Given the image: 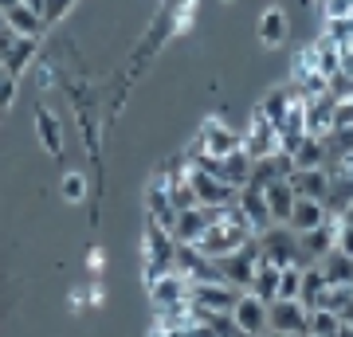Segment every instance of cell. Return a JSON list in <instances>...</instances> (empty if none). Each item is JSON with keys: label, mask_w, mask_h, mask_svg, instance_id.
I'll return each instance as SVG.
<instances>
[{"label": "cell", "mask_w": 353, "mask_h": 337, "mask_svg": "<svg viewBox=\"0 0 353 337\" xmlns=\"http://www.w3.org/2000/svg\"><path fill=\"white\" fill-rule=\"evenodd\" d=\"M173 247L176 239L169 227L153 224V220H145V236H141V259H145V278L161 275V271H169L173 267Z\"/></svg>", "instance_id": "cell-2"}, {"label": "cell", "mask_w": 353, "mask_h": 337, "mask_svg": "<svg viewBox=\"0 0 353 337\" xmlns=\"http://www.w3.org/2000/svg\"><path fill=\"white\" fill-rule=\"evenodd\" d=\"M32 71H36V83H39V90L55 87V67H51V63H36Z\"/></svg>", "instance_id": "cell-36"}, {"label": "cell", "mask_w": 353, "mask_h": 337, "mask_svg": "<svg viewBox=\"0 0 353 337\" xmlns=\"http://www.w3.org/2000/svg\"><path fill=\"white\" fill-rule=\"evenodd\" d=\"M36 55H39V36H20L12 43V48L4 51V59H0V67L8 71V75H24V71H32L36 67Z\"/></svg>", "instance_id": "cell-18"}, {"label": "cell", "mask_w": 353, "mask_h": 337, "mask_svg": "<svg viewBox=\"0 0 353 337\" xmlns=\"http://www.w3.org/2000/svg\"><path fill=\"white\" fill-rule=\"evenodd\" d=\"M350 48H353V16H350Z\"/></svg>", "instance_id": "cell-44"}, {"label": "cell", "mask_w": 353, "mask_h": 337, "mask_svg": "<svg viewBox=\"0 0 353 337\" xmlns=\"http://www.w3.org/2000/svg\"><path fill=\"white\" fill-rule=\"evenodd\" d=\"M330 192H326V212L341 216L353 204V161H330Z\"/></svg>", "instance_id": "cell-11"}, {"label": "cell", "mask_w": 353, "mask_h": 337, "mask_svg": "<svg viewBox=\"0 0 353 337\" xmlns=\"http://www.w3.org/2000/svg\"><path fill=\"white\" fill-rule=\"evenodd\" d=\"M248 239H255V232H252V224H248V216L240 212V204H224L220 216H216L212 224H208V232L201 236V251L212 255V259H220L228 251L243 247Z\"/></svg>", "instance_id": "cell-1"}, {"label": "cell", "mask_w": 353, "mask_h": 337, "mask_svg": "<svg viewBox=\"0 0 353 337\" xmlns=\"http://www.w3.org/2000/svg\"><path fill=\"white\" fill-rule=\"evenodd\" d=\"M189 185L196 192V200L208 204V208H216V204H236V192H240V188H232L228 181H220L216 173H208L201 165H189Z\"/></svg>", "instance_id": "cell-9"}, {"label": "cell", "mask_w": 353, "mask_h": 337, "mask_svg": "<svg viewBox=\"0 0 353 337\" xmlns=\"http://www.w3.org/2000/svg\"><path fill=\"white\" fill-rule=\"evenodd\" d=\"M322 12H326V20H350L353 0H322Z\"/></svg>", "instance_id": "cell-34"}, {"label": "cell", "mask_w": 353, "mask_h": 337, "mask_svg": "<svg viewBox=\"0 0 353 337\" xmlns=\"http://www.w3.org/2000/svg\"><path fill=\"white\" fill-rule=\"evenodd\" d=\"M216 263H220V271H224V278L232 283V287L248 290L252 287V278H255V267H259V239H248L243 247L220 255Z\"/></svg>", "instance_id": "cell-5"}, {"label": "cell", "mask_w": 353, "mask_h": 337, "mask_svg": "<svg viewBox=\"0 0 353 337\" xmlns=\"http://www.w3.org/2000/svg\"><path fill=\"white\" fill-rule=\"evenodd\" d=\"M330 130H334V94L310 99V102H306V134L326 138Z\"/></svg>", "instance_id": "cell-23"}, {"label": "cell", "mask_w": 353, "mask_h": 337, "mask_svg": "<svg viewBox=\"0 0 353 337\" xmlns=\"http://www.w3.org/2000/svg\"><path fill=\"white\" fill-rule=\"evenodd\" d=\"M4 20H8V28H12L16 36H39V39H43V32H48L43 16H39L36 8H28L24 0H20V4H12V8L4 12Z\"/></svg>", "instance_id": "cell-21"}, {"label": "cell", "mask_w": 353, "mask_h": 337, "mask_svg": "<svg viewBox=\"0 0 353 337\" xmlns=\"http://www.w3.org/2000/svg\"><path fill=\"white\" fill-rule=\"evenodd\" d=\"M322 290H326V275H322V267H318V263L303 267V294H299V298H303L306 306H314Z\"/></svg>", "instance_id": "cell-31"}, {"label": "cell", "mask_w": 353, "mask_h": 337, "mask_svg": "<svg viewBox=\"0 0 353 337\" xmlns=\"http://www.w3.org/2000/svg\"><path fill=\"white\" fill-rule=\"evenodd\" d=\"M36 134H39V145H43L51 157L63 153V125H59V118H55L48 106H39L36 110Z\"/></svg>", "instance_id": "cell-22"}, {"label": "cell", "mask_w": 353, "mask_h": 337, "mask_svg": "<svg viewBox=\"0 0 353 337\" xmlns=\"http://www.w3.org/2000/svg\"><path fill=\"white\" fill-rule=\"evenodd\" d=\"M87 267L94 271V275L102 271V247H90V255H87Z\"/></svg>", "instance_id": "cell-39"}, {"label": "cell", "mask_w": 353, "mask_h": 337, "mask_svg": "<svg viewBox=\"0 0 353 337\" xmlns=\"http://www.w3.org/2000/svg\"><path fill=\"white\" fill-rule=\"evenodd\" d=\"M12 4H20V0H0V12H8Z\"/></svg>", "instance_id": "cell-42"}, {"label": "cell", "mask_w": 353, "mask_h": 337, "mask_svg": "<svg viewBox=\"0 0 353 337\" xmlns=\"http://www.w3.org/2000/svg\"><path fill=\"white\" fill-rule=\"evenodd\" d=\"M326 204L322 200H314V196H294V208H290V220L287 224L294 227V232H310V227H318V224H326Z\"/></svg>", "instance_id": "cell-19"}, {"label": "cell", "mask_w": 353, "mask_h": 337, "mask_svg": "<svg viewBox=\"0 0 353 337\" xmlns=\"http://www.w3.org/2000/svg\"><path fill=\"white\" fill-rule=\"evenodd\" d=\"M196 138L204 141V153H208V157H224V153H232V150H240L243 145V134H236V130L224 125L220 118H208V122L201 125Z\"/></svg>", "instance_id": "cell-15"}, {"label": "cell", "mask_w": 353, "mask_h": 337, "mask_svg": "<svg viewBox=\"0 0 353 337\" xmlns=\"http://www.w3.org/2000/svg\"><path fill=\"white\" fill-rule=\"evenodd\" d=\"M294 99H299V94H294V87H290V83H287V87L271 90V94H267V99L259 102V106H255V110H263L267 118H271V122L279 125V122H283V114L290 110V102H294Z\"/></svg>", "instance_id": "cell-28"}, {"label": "cell", "mask_w": 353, "mask_h": 337, "mask_svg": "<svg viewBox=\"0 0 353 337\" xmlns=\"http://www.w3.org/2000/svg\"><path fill=\"white\" fill-rule=\"evenodd\" d=\"M59 196H63L67 204H83V200H87V176L79 173V169L63 173V181H59Z\"/></svg>", "instance_id": "cell-32"}, {"label": "cell", "mask_w": 353, "mask_h": 337, "mask_svg": "<svg viewBox=\"0 0 353 337\" xmlns=\"http://www.w3.org/2000/svg\"><path fill=\"white\" fill-rule=\"evenodd\" d=\"M232 318H236V325H240V334H271V302L259 298L255 290H240V298H236V306H232Z\"/></svg>", "instance_id": "cell-4"}, {"label": "cell", "mask_w": 353, "mask_h": 337, "mask_svg": "<svg viewBox=\"0 0 353 337\" xmlns=\"http://www.w3.org/2000/svg\"><path fill=\"white\" fill-rule=\"evenodd\" d=\"M169 232H173V239H176V243H201V236L208 232V208H204V204L181 208Z\"/></svg>", "instance_id": "cell-17"}, {"label": "cell", "mask_w": 353, "mask_h": 337, "mask_svg": "<svg viewBox=\"0 0 353 337\" xmlns=\"http://www.w3.org/2000/svg\"><path fill=\"white\" fill-rule=\"evenodd\" d=\"M236 204H240V212L248 216V224H252V232L259 236L263 227H271L275 224V216H271V204H267V196H263V188L259 185H240V192H236Z\"/></svg>", "instance_id": "cell-13"}, {"label": "cell", "mask_w": 353, "mask_h": 337, "mask_svg": "<svg viewBox=\"0 0 353 337\" xmlns=\"http://www.w3.org/2000/svg\"><path fill=\"white\" fill-rule=\"evenodd\" d=\"M318 8H322V0H318Z\"/></svg>", "instance_id": "cell-45"}, {"label": "cell", "mask_w": 353, "mask_h": 337, "mask_svg": "<svg viewBox=\"0 0 353 337\" xmlns=\"http://www.w3.org/2000/svg\"><path fill=\"white\" fill-rule=\"evenodd\" d=\"M192 165H201V169H208V173H216L220 181H228L232 188H240V185H248L252 181V153L243 150H232V153H224V157H208V153H201Z\"/></svg>", "instance_id": "cell-3"}, {"label": "cell", "mask_w": 353, "mask_h": 337, "mask_svg": "<svg viewBox=\"0 0 353 337\" xmlns=\"http://www.w3.org/2000/svg\"><path fill=\"white\" fill-rule=\"evenodd\" d=\"M243 150L252 153V161L279 153V130H275V122H271L263 110H255L252 122H248V130H243Z\"/></svg>", "instance_id": "cell-10"}, {"label": "cell", "mask_w": 353, "mask_h": 337, "mask_svg": "<svg viewBox=\"0 0 353 337\" xmlns=\"http://www.w3.org/2000/svg\"><path fill=\"white\" fill-rule=\"evenodd\" d=\"M145 220H153L161 227H173V220H176V208L169 200V176L165 173H157L150 181V188H145Z\"/></svg>", "instance_id": "cell-14"}, {"label": "cell", "mask_w": 353, "mask_h": 337, "mask_svg": "<svg viewBox=\"0 0 353 337\" xmlns=\"http://www.w3.org/2000/svg\"><path fill=\"white\" fill-rule=\"evenodd\" d=\"M259 251H263V259L279 263V267H287V263L299 259V232L290 224H271L259 232Z\"/></svg>", "instance_id": "cell-7"}, {"label": "cell", "mask_w": 353, "mask_h": 337, "mask_svg": "<svg viewBox=\"0 0 353 337\" xmlns=\"http://www.w3.org/2000/svg\"><path fill=\"white\" fill-rule=\"evenodd\" d=\"M145 287H150V306L153 310H173V306H181V302H189V278L181 275V271H161V275L145 278Z\"/></svg>", "instance_id": "cell-6"}, {"label": "cell", "mask_w": 353, "mask_h": 337, "mask_svg": "<svg viewBox=\"0 0 353 337\" xmlns=\"http://www.w3.org/2000/svg\"><path fill=\"white\" fill-rule=\"evenodd\" d=\"M338 318H341V334H353V298L345 302V310H341Z\"/></svg>", "instance_id": "cell-38"}, {"label": "cell", "mask_w": 353, "mask_h": 337, "mask_svg": "<svg viewBox=\"0 0 353 337\" xmlns=\"http://www.w3.org/2000/svg\"><path fill=\"white\" fill-rule=\"evenodd\" d=\"M67 306H71V310H83V306H87V294H83V290H71V298H67Z\"/></svg>", "instance_id": "cell-40"}, {"label": "cell", "mask_w": 353, "mask_h": 337, "mask_svg": "<svg viewBox=\"0 0 353 337\" xmlns=\"http://www.w3.org/2000/svg\"><path fill=\"white\" fill-rule=\"evenodd\" d=\"M240 298V287H232V283H192L189 287V302L192 310H232Z\"/></svg>", "instance_id": "cell-12"}, {"label": "cell", "mask_w": 353, "mask_h": 337, "mask_svg": "<svg viewBox=\"0 0 353 337\" xmlns=\"http://www.w3.org/2000/svg\"><path fill=\"white\" fill-rule=\"evenodd\" d=\"M263 196H267V204H271L275 224H287V220H290V208H294V188H290L287 176L267 181V185H263Z\"/></svg>", "instance_id": "cell-20"}, {"label": "cell", "mask_w": 353, "mask_h": 337, "mask_svg": "<svg viewBox=\"0 0 353 337\" xmlns=\"http://www.w3.org/2000/svg\"><path fill=\"white\" fill-rule=\"evenodd\" d=\"M4 28H8V20H4V12H0V32H4Z\"/></svg>", "instance_id": "cell-43"}, {"label": "cell", "mask_w": 353, "mask_h": 337, "mask_svg": "<svg viewBox=\"0 0 353 337\" xmlns=\"http://www.w3.org/2000/svg\"><path fill=\"white\" fill-rule=\"evenodd\" d=\"M310 325V306L303 298H271V334L299 337Z\"/></svg>", "instance_id": "cell-8"}, {"label": "cell", "mask_w": 353, "mask_h": 337, "mask_svg": "<svg viewBox=\"0 0 353 337\" xmlns=\"http://www.w3.org/2000/svg\"><path fill=\"white\" fill-rule=\"evenodd\" d=\"M318 267H322V275H326V283H353V255H345V251H326L322 259H318Z\"/></svg>", "instance_id": "cell-26"}, {"label": "cell", "mask_w": 353, "mask_h": 337, "mask_svg": "<svg viewBox=\"0 0 353 337\" xmlns=\"http://www.w3.org/2000/svg\"><path fill=\"white\" fill-rule=\"evenodd\" d=\"M279 263H271V259H263V251H259V267H255V278H252V287L248 290H255L259 298H275V290H279Z\"/></svg>", "instance_id": "cell-27"}, {"label": "cell", "mask_w": 353, "mask_h": 337, "mask_svg": "<svg viewBox=\"0 0 353 337\" xmlns=\"http://www.w3.org/2000/svg\"><path fill=\"white\" fill-rule=\"evenodd\" d=\"M334 247L345 251V255H353V224L338 220V236H334Z\"/></svg>", "instance_id": "cell-35"}, {"label": "cell", "mask_w": 353, "mask_h": 337, "mask_svg": "<svg viewBox=\"0 0 353 337\" xmlns=\"http://www.w3.org/2000/svg\"><path fill=\"white\" fill-rule=\"evenodd\" d=\"M299 294H303V267H299V263H287V267L279 271L275 298H299Z\"/></svg>", "instance_id": "cell-30"}, {"label": "cell", "mask_w": 353, "mask_h": 337, "mask_svg": "<svg viewBox=\"0 0 353 337\" xmlns=\"http://www.w3.org/2000/svg\"><path fill=\"white\" fill-rule=\"evenodd\" d=\"M283 39H287V12L271 4V8L259 16V43H263V48H279Z\"/></svg>", "instance_id": "cell-25"}, {"label": "cell", "mask_w": 353, "mask_h": 337, "mask_svg": "<svg viewBox=\"0 0 353 337\" xmlns=\"http://www.w3.org/2000/svg\"><path fill=\"white\" fill-rule=\"evenodd\" d=\"M28 8H36V12H43V0H24Z\"/></svg>", "instance_id": "cell-41"}, {"label": "cell", "mask_w": 353, "mask_h": 337, "mask_svg": "<svg viewBox=\"0 0 353 337\" xmlns=\"http://www.w3.org/2000/svg\"><path fill=\"white\" fill-rule=\"evenodd\" d=\"M290 188H294V196H314L326 204V192H330V169L326 165H310V169H294L287 176Z\"/></svg>", "instance_id": "cell-16"}, {"label": "cell", "mask_w": 353, "mask_h": 337, "mask_svg": "<svg viewBox=\"0 0 353 337\" xmlns=\"http://www.w3.org/2000/svg\"><path fill=\"white\" fill-rule=\"evenodd\" d=\"M290 161H294V169H310V165H330L326 138H318V134H306V138L299 141V150L290 153Z\"/></svg>", "instance_id": "cell-24"}, {"label": "cell", "mask_w": 353, "mask_h": 337, "mask_svg": "<svg viewBox=\"0 0 353 337\" xmlns=\"http://www.w3.org/2000/svg\"><path fill=\"white\" fill-rule=\"evenodd\" d=\"M306 334L314 337H341V318L326 306H310V325H306Z\"/></svg>", "instance_id": "cell-29"}, {"label": "cell", "mask_w": 353, "mask_h": 337, "mask_svg": "<svg viewBox=\"0 0 353 337\" xmlns=\"http://www.w3.org/2000/svg\"><path fill=\"white\" fill-rule=\"evenodd\" d=\"M87 302H90V306H102V302H106V287H102V283H90V287H87Z\"/></svg>", "instance_id": "cell-37"}, {"label": "cell", "mask_w": 353, "mask_h": 337, "mask_svg": "<svg viewBox=\"0 0 353 337\" xmlns=\"http://www.w3.org/2000/svg\"><path fill=\"white\" fill-rule=\"evenodd\" d=\"M75 4H79V0H43V12H39V16H43V24L51 28V24H59Z\"/></svg>", "instance_id": "cell-33"}]
</instances>
